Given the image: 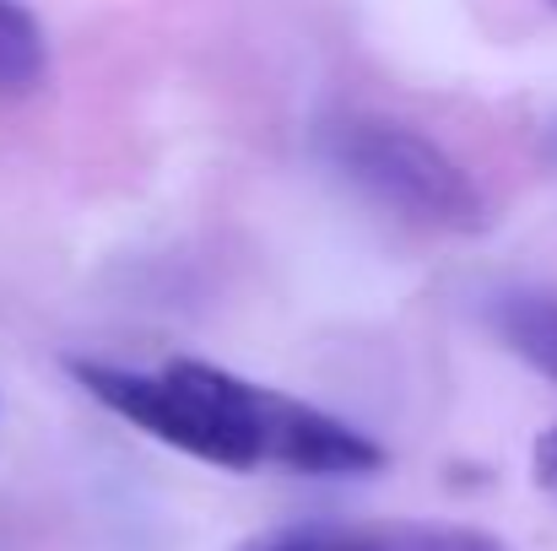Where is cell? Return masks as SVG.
Wrapping results in <instances>:
<instances>
[{"label": "cell", "instance_id": "obj_9", "mask_svg": "<svg viewBox=\"0 0 557 551\" xmlns=\"http://www.w3.org/2000/svg\"><path fill=\"white\" fill-rule=\"evenodd\" d=\"M553 5H557V0H553Z\"/></svg>", "mask_w": 557, "mask_h": 551}, {"label": "cell", "instance_id": "obj_6", "mask_svg": "<svg viewBox=\"0 0 557 551\" xmlns=\"http://www.w3.org/2000/svg\"><path fill=\"white\" fill-rule=\"evenodd\" d=\"M395 551H509L498 536L476 525H438V519H406L395 525Z\"/></svg>", "mask_w": 557, "mask_h": 551}, {"label": "cell", "instance_id": "obj_8", "mask_svg": "<svg viewBox=\"0 0 557 551\" xmlns=\"http://www.w3.org/2000/svg\"><path fill=\"white\" fill-rule=\"evenodd\" d=\"M553 141H557V130H553Z\"/></svg>", "mask_w": 557, "mask_h": 551}, {"label": "cell", "instance_id": "obj_2", "mask_svg": "<svg viewBox=\"0 0 557 551\" xmlns=\"http://www.w3.org/2000/svg\"><path fill=\"white\" fill-rule=\"evenodd\" d=\"M325 152L336 174L363 189L373 205L395 211L400 222L433 227V233H482L487 227V200L476 179L422 130L379 114L336 120L325 136Z\"/></svg>", "mask_w": 557, "mask_h": 551}, {"label": "cell", "instance_id": "obj_7", "mask_svg": "<svg viewBox=\"0 0 557 551\" xmlns=\"http://www.w3.org/2000/svg\"><path fill=\"white\" fill-rule=\"evenodd\" d=\"M531 476H536V487L557 503V427H547V433L536 438V449H531Z\"/></svg>", "mask_w": 557, "mask_h": 551}, {"label": "cell", "instance_id": "obj_1", "mask_svg": "<svg viewBox=\"0 0 557 551\" xmlns=\"http://www.w3.org/2000/svg\"><path fill=\"white\" fill-rule=\"evenodd\" d=\"M76 384L141 427L147 438L222 471H298V476H373L384 449L352 422L293 400L282 389L249 384L216 363H163L158 373L114 363H71Z\"/></svg>", "mask_w": 557, "mask_h": 551}, {"label": "cell", "instance_id": "obj_4", "mask_svg": "<svg viewBox=\"0 0 557 551\" xmlns=\"http://www.w3.org/2000/svg\"><path fill=\"white\" fill-rule=\"evenodd\" d=\"M49 71V43L22 0H0V92H27Z\"/></svg>", "mask_w": 557, "mask_h": 551}, {"label": "cell", "instance_id": "obj_5", "mask_svg": "<svg viewBox=\"0 0 557 551\" xmlns=\"http://www.w3.org/2000/svg\"><path fill=\"white\" fill-rule=\"evenodd\" d=\"M238 551H395V525H282Z\"/></svg>", "mask_w": 557, "mask_h": 551}, {"label": "cell", "instance_id": "obj_3", "mask_svg": "<svg viewBox=\"0 0 557 551\" xmlns=\"http://www.w3.org/2000/svg\"><path fill=\"white\" fill-rule=\"evenodd\" d=\"M487 320L498 330V341L531 363L542 378L557 384V292L547 287H509L487 303Z\"/></svg>", "mask_w": 557, "mask_h": 551}]
</instances>
